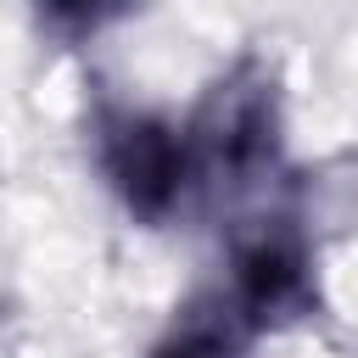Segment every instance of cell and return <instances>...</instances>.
Segmentation results:
<instances>
[{
  "instance_id": "cell-1",
  "label": "cell",
  "mask_w": 358,
  "mask_h": 358,
  "mask_svg": "<svg viewBox=\"0 0 358 358\" xmlns=\"http://www.w3.org/2000/svg\"><path fill=\"white\" fill-rule=\"evenodd\" d=\"M106 168L117 179V190L129 196V207L140 213H162L179 185H185V145L173 140V129L145 123V117H123L106 134Z\"/></svg>"
},
{
  "instance_id": "cell-2",
  "label": "cell",
  "mask_w": 358,
  "mask_h": 358,
  "mask_svg": "<svg viewBox=\"0 0 358 358\" xmlns=\"http://www.w3.org/2000/svg\"><path fill=\"white\" fill-rule=\"evenodd\" d=\"M308 302V263L291 235H263L241 252L235 268V308L246 319H280Z\"/></svg>"
},
{
  "instance_id": "cell-3",
  "label": "cell",
  "mask_w": 358,
  "mask_h": 358,
  "mask_svg": "<svg viewBox=\"0 0 358 358\" xmlns=\"http://www.w3.org/2000/svg\"><path fill=\"white\" fill-rule=\"evenodd\" d=\"M62 28H95L101 17H112L117 11V0H39Z\"/></svg>"
},
{
  "instance_id": "cell-4",
  "label": "cell",
  "mask_w": 358,
  "mask_h": 358,
  "mask_svg": "<svg viewBox=\"0 0 358 358\" xmlns=\"http://www.w3.org/2000/svg\"><path fill=\"white\" fill-rule=\"evenodd\" d=\"M162 358H229V336H224V330H190V336H179Z\"/></svg>"
}]
</instances>
